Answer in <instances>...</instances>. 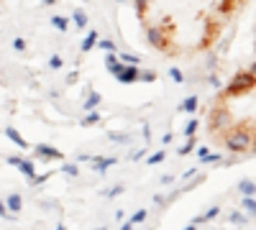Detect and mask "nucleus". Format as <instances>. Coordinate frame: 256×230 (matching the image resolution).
Returning a JSON list of instances; mask_svg holds the SVG:
<instances>
[{
  "label": "nucleus",
  "instance_id": "obj_1",
  "mask_svg": "<svg viewBox=\"0 0 256 230\" xmlns=\"http://www.w3.org/2000/svg\"><path fill=\"white\" fill-rule=\"evenodd\" d=\"M243 5L246 0H136V21L151 51L180 62L208 54Z\"/></svg>",
  "mask_w": 256,
  "mask_h": 230
}]
</instances>
